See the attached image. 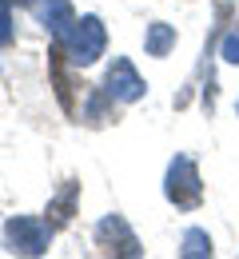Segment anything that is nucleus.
I'll list each match as a JSON object with an SVG mask.
<instances>
[{
    "mask_svg": "<svg viewBox=\"0 0 239 259\" xmlns=\"http://www.w3.org/2000/svg\"><path fill=\"white\" fill-rule=\"evenodd\" d=\"M52 80H56V92H60V104L72 112V96H68V80H64V68H60V48L52 52Z\"/></svg>",
    "mask_w": 239,
    "mask_h": 259,
    "instance_id": "nucleus-10",
    "label": "nucleus"
},
{
    "mask_svg": "<svg viewBox=\"0 0 239 259\" xmlns=\"http://www.w3.org/2000/svg\"><path fill=\"white\" fill-rule=\"evenodd\" d=\"M76 195H80V184L76 180H68L64 188H60V195L48 203V224L52 227H64L72 220V207H76Z\"/></svg>",
    "mask_w": 239,
    "mask_h": 259,
    "instance_id": "nucleus-7",
    "label": "nucleus"
},
{
    "mask_svg": "<svg viewBox=\"0 0 239 259\" xmlns=\"http://www.w3.org/2000/svg\"><path fill=\"white\" fill-rule=\"evenodd\" d=\"M64 52H68V60L76 68H88L96 64L104 56V44H108V32H104V20L100 16H80L76 24H72L68 32L56 40Z\"/></svg>",
    "mask_w": 239,
    "mask_h": 259,
    "instance_id": "nucleus-1",
    "label": "nucleus"
},
{
    "mask_svg": "<svg viewBox=\"0 0 239 259\" xmlns=\"http://www.w3.org/2000/svg\"><path fill=\"white\" fill-rule=\"evenodd\" d=\"M96 243H100V251H108V255H128V259L144 255L136 231L128 227L124 215H116V211H112V215H104L100 224H96Z\"/></svg>",
    "mask_w": 239,
    "mask_h": 259,
    "instance_id": "nucleus-4",
    "label": "nucleus"
},
{
    "mask_svg": "<svg viewBox=\"0 0 239 259\" xmlns=\"http://www.w3.org/2000/svg\"><path fill=\"white\" fill-rule=\"evenodd\" d=\"M164 195H168L175 207H183V211L200 207V199H204V184H200V171H196V163L187 160V156H175V160L168 163Z\"/></svg>",
    "mask_w": 239,
    "mask_h": 259,
    "instance_id": "nucleus-3",
    "label": "nucleus"
},
{
    "mask_svg": "<svg viewBox=\"0 0 239 259\" xmlns=\"http://www.w3.org/2000/svg\"><path fill=\"white\" fill-rule=\"evenodd\" d=\"M235 112H239V104H235Z\"/></svg>",
    "mask_w": 239,
    "mask_h": 259,
    "instance_id": "nucleus-13",
    "label": "nucleus"
},
{
    "mask_svg": "<svg viewBox=\"0 0 239 259\" xmlns=\"http://www.w3.org/2000/svg\"><path fill=\"white\" fill-rule=\"evenodd\" d=\"M144 48H148V56H168L171 48H175V28L164 24V20H156L148 36H144Z\"/></svg>",
    "mask_w": 239,
    "mask_h": 259,
    "instance_id": "nucleus-8",
    "label": "nucleus"
},
{
    "mask_svg": "<svg viewBox=\"0 0 239 259\" xmlns=\"http://www.w3.org/2000/svg\"><path fill=\"white\" fill-rule=\"evenodd\" d=\"M223 60H227V64H239V28H231V32L223 36Z\"/></svg>",
    "mask_w": 239,
    "mask_h": 259,
    "instance_id": "nucleus-12",
    "label": "nucleus"
},
{
    "mask_svg": "<svg viewBox=\"0 0 239 259\" xmlns=\"http://www.w3.org/2000/svg\"><path fill=\"white\" fill-rule=\"evenodd\" d=\"M183 255H187V259H204V255H211V239H207V231L192 227V231L183 235Z\"/></svg>",
    "mask_w": 239,
    "mask_h": 259,
    "instance_id": "nucleus-9",
    "label": "nucleus"
},
{
    "mask_svg": "<svg viewBox=\"0 0 239 259\" xmlns=\"http://www.w3.org/2000/svg\"><path fill=\"white\" fill-rule=\"evenodd\" d=\"M104 96L108 100H120V104H136L144 96V80H139V72L132 68V60H112L108 68V76H104Z\"/></svg>",
    "mask_w": 239,
    "mask_h": 259,
    "instance_id": "nucleus-5",
    "label": "nucleus"
},
{
    "mask_svg": "<svg viewBox=\"0 0 239 259\" xmlns=\"http://www.w3.org/2000/svg\"><path fill=\"white\" fill-rule=\"evenodd\" d=\"M12 8H8V0H0V44H12Z\"/></svg>",
    "mask_w": 239,
    "mask_h": 259,
    "instance_id": "nucleus-11",
    "label": "nucleus"
},
{
    "mask_svg": "<svg viewBox=\"0 0 239 259\" xmlns=\"http://www.w3.org/2000/svg\"><path fill=\"white\" fill-rule=\"evenodd\" d=\"M52 243V224L36 215H12L4 224V247L12 255H44Z\"/></svg>",
    "mask_w": 239,
    "mask_h": 259,
    "instance_id": "nucleus-2",
    "label": "nucleus"
},
{
    "mask_svg": "<svg viewBox=\"0 0 239 259\" xmlns=\"http://www.w3.org/2000/svg\"><path fill=\"white\" fill-rule=\"evenodd\" d=\"M28 8H32V16H36V20H40V24H44L52 36H56V40L68 32L72 24H76L68 0H28Z\"/></svg>",
    "mask_w": 239,
    "mask_h": 259,
    "instance_id": "nucleus-6",
    "label": "nucleus"
}]
</instances>
